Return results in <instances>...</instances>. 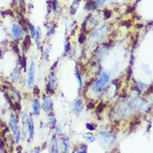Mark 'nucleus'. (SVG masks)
Returning a JSON list of instances; mask_svg holds the SVG:
<instances>
[{
    "instance_id": "nucleus-24",
    "label": "nucleus",
    "mask_w": 153,
    "mask_h": 153,
    "mask_svg": "<svg viewBox=\"0 0 153 153\" xmlns=\"http://www.w3.org/2000/svg\"><path fill=\"white\" fill-rule=\"evenodd\" d=\"M56 27V24H54V23H52V24H50V28H49V31H48V34L50 35L51 34V33H54V28H55Z\"/></svg>"
},
{
    "instance_id": "nucleus-33",
    "label": "nucleus",
    "mask_w": 153,
    "mask_h": 153,
    "mask_svg": "<svg viewBox=\"0 0 153 153\" xmlns=\"http://www.w3.org/2000/svg\"><path fill=\"white\" fill-rule=\"evenodd\" d=\"M15 134H16V137H15V142H16V143H19V139H20V131L18 130L17 132Z\"/></svg>"
},
{
    "instance_id": "nucleus-26",
    "label": "nucleus",
    "mask_w": 153,
    "mask_h": 153,
    "mask_svg": "<svg viewBox=\"0 0 153 153\" xmlns=\"http://www.w3.org/2000/svg\"><path fill=\"white\" fill-rule=\"evenodd\" d=\"M110 15H111V12H110V10H109V9H105V10H104V16H105V19H109V18L110 17Z\"/></svg>"
},
{
    "instance_id": "nucleus-32",
    "label": "nucleus",
    "mask_w": 153,
    "mask_h": 153,
    "mask_svg": "<svg viewBox=\"0 0 153 153\" xmlns=\"http://www.w3.org/2000/svg\"><path fill=\"white\" fill-rule=\"evenodd\" d=\"M21 64H22V66L24 67V71H26V58H25V56H24V55L22 57Z\"/></svg>"
},
{
    "instance_id": "nucleus-41",
    "label": "nucleus",
    "mask_w": 153,
    "mask_h": 153,
    "mask_svg": "<svg viewBox=\"0 0 153 153\" xmlns=\"http://www.w3.org/2000/svg\"><path fill=\"white\" fill-rule=\"evenodd\" d=\"M33 152H40V148L34 149V151H33Z\"/></svg>"
},
{
    "instance_id": "nucleus-20",
    "label": "nucleus",
    "mask_w": 153,
    "mask_h": 153,
    "mask_svg": "<svg viewBox=\"0 0 153 153\" xmlns=\"http://www.w3.org/2000/svg\"><path fill=\"white\" fill-rule=\"evenodd\" d=\"M28 28H29L30 29V33H31V37L32 38H34L35 36V33H36V30H35V28L33 24H29V23H28Z\"/></svg>"
},
{
    "instance_id": "nucleus-39",
    "label": "nucleus",
    "mask_w": 153,
    "mask_h": 153,
    "mask_svg": "<svg viewBox=\"0 0 153 153\" xmlns=\"http://www.w3.org/2000/svg\"><path fill=\"white\" fill-rule=\"evenodd\" d=\"M134 9V7H130L129 9H127V13H130V12H132Z\"/></svg>"
},
{
    "instance_id": "nucleus-30",
    "label": "nucleus",
    "mask_w": 153,
    "mask_h": 153,
    "mask_svg": "<svg viewBox=\"0 0 153 153\" xmlns=\"http://www.w3.org/2000/svg\"><path fill=\"white\" fill-rule=\"evenodd\" d=\"M131 20H127V21H122V22H121V25H125V26H126L127 28H129V27H131Z\"/></svg>"
},
{
    "instance_id": "nucleus-35",
    "label": "nucleus",
    "mask_w": 153,
    "mask_h": 153,
    "mask_svg": "<svg viewBox=\"0 0 153 153\" xmlns=\"http://www.w3.org/2000/svg\"><path fill=\"white\" fill-rule=\"evenodd\" d=\"M15 109H16L17 110H21V106H20V104H19V102H15Z\"/></svg>"
},
{
    "instance_id": "nucleus-10",
    "label": "nucleus",
    "mask_w": 153,
    "mask_h": 153,
    "mask_svg": "<svg viewBox=\"0 0 153 153\" xmlns=\"http://www.w3.org/2000/svg\"><path fill=\"white\" fill-rule=\"evenodd\" d=\"M40 108H41V105H40V100H39L38 99H34L33 103V115H35V116L39 115Z\"/></svg>"
},
{
    "instance_id": "nucleus-4",
    "label": "nucleus",
    "mask_w": 153,
    "mask_h": 153,
    "mask_svg": "<svg viewBox=\"0 0 153 153\" xmlns=\"http://www.w3.org/2000/svg\"><path fill=\"white\" fill-rule=\"evenodd\" d=\"M12 34L15 40H19L24 34V30L19 25L14 24L12 27Z\"/></svg>"
},
{
    "instance_id": "nucleus-3",
    "label": "nucleus",
    "mask_w": 153,
    "mask_h": 153,
    "mask_svg": "<svg viewBox=\"0 0 153 153\" xmlns=\"http://www.w3.org/2000/svg\"><path fill=\"white\" fill-rule=\"evenodd\" d=\"M34 76H35V66L33 62H32L30 64L29 69H28V87H31L34 81Z\"/></svg>"
},
{
    "instance_id": "nucleus-29",
    "label": "nucleus",
    "mask_w": 153,
    "mask_h": 153,
    "mask_svg": "<svg viewBox=\"0 0 153 153\" xmlns=\"http://www.w3.org/2000/svg\"><path fill=\"white\" fill-rule=\"evenodd\" d=\"M40 89H39V87L37 85H35V86L33 87V95H34L35 96H38V95H40Z\"/></svg>"
},
{
    "instance_id": "nucleus-22",
    "label": "nucleus",
    "mask_w": 153,
    "mask_h": 153,
    "mask_svg": "<svg viewBox=\"0 0 153 153\" xmlns=\"http://www.w3.org/2000/svg\"><path fill=\"white\" fill-rule=\"evenodd\" d=\"M85 34L84 33H81L79 35V38H78V41H79V43L80 44H83L85 42Z\"/></svg>"
},
{
    "instance_id": "nucleus-37",
    "label": "nucleus",
    "mask_w": 153,
    "mask_h": 153,
    "mask_svg": "<svg viewBox=\"0 0 153 153\" xmlns=\"http://www.w3.org/2000/svg\"><path fill=\"white\" fill-rule=\"evenodd\" d=\"M87 108L88 109H92V108H94V103H92V102H90L88 104V105H87Z\"/></svg>"
},
{
    "instance_id": "nucleus-27",
    "label": "nucleus",
    "mask_w": 153,
    "mask_h": 153,
    "mask_svg": "<svg viewBox=\"0 0 153 153\" xmlns=\"http://www.w3.org/2000/svg\"><path fill=\"white\" fill-rule=\"evenodd\" d=\"M46 92L48 93V94H50V95H53L54 93V90L53 89L52 87H50V85H47V87H46Z\"/></svg>"
},
{
    "instance_id": "nucleus-1",
    "label": "nucleus",
    "mask_w": 153,
    "mask_h": 153,
    "mask_svg": "<svg viewBox=\"0 0 153 153\" xmlns=\"http://www.w3.org/2000/svg\"><path fill=\"white\" fill-rule=\"evenodd\" d=\"M99 137H100V144H103L104 146H111L116 140V136L110 131L101 132V133H100Z\"/></svg>"
},
{
    "instance_id": "nucleus-40",
    "label": "nucleus",
    "mask_w": 153,
    "mask_h": 153,
    "mask_svg": "<svg viewBox=\"0 0 153 153\" xmlns=\"http://www.w3.org/2000/svg\"><path fill=\"white\" fill-rule=\"evenodd\" d=\"M21 151H22V146H18V148H17V151L18 152H21Z\"/></svg>"
},
{
    "instance_id": "nucleus-23",
    "label": "nucleus",
    "mask_w": 153,
    "mask_h": 153,
    "mask_svg": "<svg viewBox=\"0 0 153 153\" xmlns=\"http://www.w3.org/2000/svg\"><path fill=\"white\" fill-rule=\"evenodd\" d=\"M104 107H105V105L101 102V103H100L99 105H98L97 106V108H96V112L97 113H101L103 110H104Z\"/></svg>"
},
{
    "instance_id": "nucleus-28",
    "label": "nucleus",
    "mask_w": 153,
    "mask_h": 153,
    "mask_svg": "<svg viewBox=\"0 0 153 153\" xmlns=\"http://www.w3.org/2000/svg\"><path fill=\"white\" fill-rule=\"evenodd\" d=\"M104 3H105V0H96L95 6H96V8H100L101 6H103Z\"/></svg>"
},
{
    "instance_id": "nucleus-7",
    "label": "nucleus",
    "mask_w": 153,
    "mask_h": 153,
    "mask_svg": "<svg viewBox=\"0 0 153 153\" xmlns=\"http://www.w3.org/2000/svg\"><path fill=\"white\" fill-rule=\"evenodd\" d=\"M9 126L11 128L13 133L15 134L18 131V118L14 115H12L9 120Z\"/></svg>"
},
{
    "instance_id": "nucleus-18",
    "label": "nucleus",
    "mask_w": 153,
    "mask_h": 153,
    "mask_svg": "<svg viewBox=\"0 0 153 153\" xmlns=\"http://www.w3.org/2000/svg\"><path fill=\"white\" fill-rule=\"evenodd\" d=\"M35 41H36V44L37 45H40V40H41V29L40 27L37 28V30H36V33H35Z\"/></svg>"
},
{
    "instance_id": "nucleus-14",
    "label": "nucleus",
    "mask_w": 153,
    "mask_h": 153,
    "mask_svg": "<svg viewBox=\"0 0 153 153\" xmlns=\"http://www.w3.org/2000/svg\"><path fill=\"white\" fill-rule=\"evenodd\" d=\"M31 45V40H30V36L29 35H26V37L24 40V43H23V48H24L25 50H28V48L30 47Z\"/></svg>"
},
{
    "instance_id": "nucleus-17",
    "label": "nucleus",
    "mask_w": 153,
    "mask_h": 153,
    "mask_svg": "<svg viewBox=\"0 0 153 153\" xmlns=\"http://www.w3.org/2000/svg\"><path fill=\"white\" fill-rule=\"evenodd\" d=\"M85 9H86L88 11H90V10H93L95 9H96V6H95V2L92 1V0H90L85 5Z\"/></svg>"
},
{
    "instance_id": "nucleus-9",
    "label": "nucleus",
    "mask_w": 153,
    "mask_h": 153,
    "mask_svg": "<svg viewBox=\"0 0 153 153\" xmlns=\"http://www.w3.org/2000/svg\"><path fill=\"white\" fill-rule=\"evenodd\" d=\"M28 134H29V138L32 139L33 136V118L31 117V115L28 119Z\"/></svg>"
},
{
    "instance_id": "nucleus-8",
    "label": "nucleus",
    "mask_w": 153,
    "mask_h": 153,
    "mask_svg": "<svg viewBox=\"0 0 153 153\" xmlns=\"http://www.w3.org/2000/svg\"><path fill=\"white\" fill-rule=\"evenodd\" d=\"M49 83L48 85H50V87H52L53 89L54 90L56 88V84H57V77H56V74L54 73V72H51L50 74V75H49Z\"/></svg>"
},
{
    "instance_id": "nucleus-21",
    "label": "nucleus",
    "mask_w": 153,
    "mask_h": 153,
    "mask_svg": "<svg viewBox=\"0 0 153 153\" xmlns=\"http://www.w3.org/2000/svg\"><path fill=\"white\" fill-rule=\"evenodd\" d=\"M75 76H76V79L78 80V82H79V86H80V88H81L82 87V80H81V78H80V73H79V71H78V69L75 70Z\"/></svg>"
},
{
    "instance_id": "nucleus-11",
    "label": "nucleus",
    "mask_w": 153,
    "mask_h": 153,
    "mask_svg": "<svg viewBox=\"0 0 153 153\" xmlns=\"http://www.w3.org/2000/svg\"><path fill=\"white\" fill-rule=\"evenodd\" d=\"M51 151H50V152H54V153H57L58 151V143H57V139L55 136H54L52 137V140H51Z\"/></svg>"
},
{
    "instance_id": "nucleus-31",
    "label": "nucleus",
    "mask_w": 153,
    "mask_h": 153,
    "mask_svg": "<svg viewBox=\"0 0 153 153\" xmlns=\"http://www.w3.org/2000/svg\"><path fill=\"white\" fill-rule=\"evenodd\" d=\"M86 128L89 130V131H95V126H93L92 124H90V123H87L86 124Z\"/></svg>"
},
{
    "instance_id": "nucleus-34",
    "label": "nucleus",
    "mask_w": 153,
    "mask_h": 153,
    "mask_svg": "<svg viewBox=\"0 0 153 153\" xmlns=\"http://www.w3.org/2000/svg\"><path fill=\"white\" fill-rule=\"evenodd\" d=\"M13 50H14L15 53H17L18 54H19V48H18V45H16V44L13 45Z\"/></svg>"
},
{
    "instance_id": "nucleus-5",
    "label": "nucleus",
    "mask_w": 153,
    "mask_h": 153,
    "mask_svg": "<svg viewBox=\"0 0 153 153\" xmlns=\"http://www.w3.org/2000/svg\"><path fill=\"white\" fill-rule=\"evenodd\" d=\"M43 100H44V110L45 111L46 113L50 112L52 107H53V101H52L50 96H45V95H43Z\"/></svg>"
},
{
    "instance_id": "nucleus-15",
    "label": "nucleus",
    "mask_w": 153,
    "mask_h": 153,
    "mask_svg": "<svg viewBox=\"0 0 153 153\" xmlns=\"http://www.w3.org/2000/svg\"><path fill=\"white\" fill-rule=\"evenodd\" d=\"M28 119L27 114L24 113V116H23V134H24V136L26 135V126L28 125Z\"/></svg>"
},
{
    "instance_id": "nucleus-38",
    "label": "nucleus",
    "mask_w": 153,
    "mask_h": 153,
    "mask_svg": "<svg viewBox=\"0 0 153 153\" xmlns=\"http://www.w3.org/2000/svg\"><path fill=\"white\" fill-rule=\"evenodd\" d=\"M57 64H58V61H56L55 63L54 64V65L51 67V70H53V69H55V67L57 66Z\"/></svg>"
},
{
    "instance_id": "nucleus-2",
    "label": "nucleus",
    "mask_w": 153,
    "mask_h": 153,
    "mask_svg": "<svg viewBox=\"0 0 153 153\" xmlns=\"http://www.w3.org/2000/svg\"><path fill=\"white\" fill-rule=\"evenodd\" d=\"M109 75L106 73H102L100 77L99 78V80L95 82V84L94 85V88H93V90H94L95 93H99L101 91V90L103 89V87L106 85V83L108 82L109 80Z\"/></svg>"
},
{
    "instance_id": "nucleus-6",
    "label": "nucleus",
    "mask_w": 153,
    "mask_h": 153,
    "mask_svg": "<svg viewBox=\"0 0 153 153\" xmlns=\"http://www.w3.org/2000/svg\"><path fill=\"white\" fill-rule=\"evenodd\" d=\"M83 108H84V105H83V103L81 100L79 99L74 100V105H73V112L75 114V115L81 113L83 110Z\"/></svg>"
},
{
    "instance_id": "nucleus-12",
    "label": "nucleus",
    "mask_w": 153,
    "mask_h": 153,
    "mask_svg": "<svg viewBox=\"0 0 153 153\" xmlns=\"http://www.w3.org/2000/svg\"><path fill=\"white\" fill-rule=\"evenodd\" d=\"M80 1H81V0H74V1L73 2V4H72L71 6H70V14L74 15L76 13L78 8H79V6H80Z\"/></svg>"
},
{
    "instance_id": "nucleus-13",
    "label": "nucleus",
    "mask_w": 153,
    "mask_h": 153,
    "mask_svg": "<svg viewBox=\"0 0 153 153\" xmlns=\"http://www.w3.org/2000/svg\"><path fill=\"white\" fill-rule=\"evenodd\" d=\"M49 124H50V129H54L56 126V119L54 117V114H50L49 115Z\"/></svg>"
},
{
    "instance_id": "nucleus-19",
    "label": "nucleus",
    "mask_w": 153,
    "mask_h": 153,
    "mask_svg": "<svg viewBox=\"0 0 153 153\" xmlns=\"http://www.w3.org/2000/svg\"><path fill=\"white\" fill-rule=\"evenodd\" d=\"M63 144H64V151L68 152L69 148V141L67 137H64V138L63 139Z\"/></svg>"
},
{
    "instance_id": "nucleus-42",
    "label": "nucleus",
    "mask_w": 153,
    "mask_h": 153,
    "mask_svg": "<svg viewBox=\"0 0 153 153\" xmlns=\"http://www.w3.org/2000/svg\"><path fill=\"white\" fill-rule=\"evenodd\" d=\"M136 28H141V27H142V25H141V24H136Z\"/></svg>"
},
{
    "instance_id": "nucleus-16",
    "label": "nucleus",
    "mask_w": 153,
    "mask_h": 153,
    "mask_svg": "<svg viewBox=\"0 0 153 153\" xmlns=\"http://www.w3.org/2000/svg\"><path fill=\"white\" fill-rule=\"evenodd\" d=\"M83 137H85V139L87 140L88 141L90 142H93L95 140V136L94 134L90 133V132H88V133H85L83 135Z\"/></svg>"
},
{
    "instance_id": "nucleus-36",
    "label": "nucleus",
    "mask_w": 153,
    "mask_h": 153,
    "mask_svg": "<svg viewBox=\"0 0 153 153\" xmlns=\"http://www.w3.org/2000/svg\"><path fill=\"white\" fill-rule=\"evenodd\" d=\"M61 131H62L61 126H57V127H56V133L57 134H60Z\"/></svg>"
},
{
    "instance_id": "nucleus-25",
    "label": "nucleus",
    "mask_w": 153,
    "mask_h": 153,
    "mask_svg": "<svg viewBox=\"0 0 153 153\" xmlns=\"http://www.w3.org/2000/svg\"><path fill=\"white\" fill-rule=\"evenodd\" d=\"M69 50H70V44L69 42H67L65 44V45H64V55H65Z\"/></svg>"
}]
</instances>
